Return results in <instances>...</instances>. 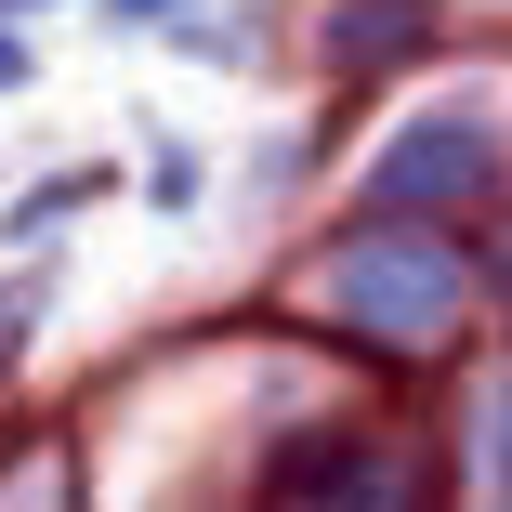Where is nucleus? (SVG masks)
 I'll list each match as a JSON object with an SVG mask.
<instances>
[{
	"instance_id": "nucleus-1",
	"label": "nucleus",
	"mask_w": 512,
	"mask_h": 512,
	"mask_svg": "<svg viewBox=\"0 0 512 512\" xmlns=\"http://www.w3.org/2000/svg\"><path fill=\"white\" fill-rule=\"evenodd\" d=\"M106 14H119V27H145V14H184V0H106Z\"/></svg>"
},
{
	"instance_id": "nucleus-2",
	"label": "nucleus",
	"mask_w": 512,
	"mask_h": 512,
	"mask_svg": "<svg viewBox=\"0 0 512 512\" xmlns=\"http://www.w3.org/2000/svg\"><path fill=\"white\" fill-rule=\"evenodd\" d=\"M0 79H27V53H14V40H0Z\"/></svg>"
}]
</instances>
